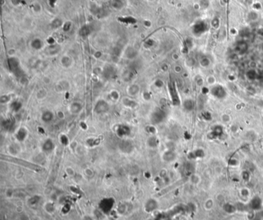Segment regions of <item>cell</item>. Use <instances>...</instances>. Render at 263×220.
<instances>
[{
    "label": "cell",
    "mask_w": 263,
    "mask_h": 220,
    "mask_svg": "<svg viewBox=\"0 0 263 220\" xmlns=\"http://www.w3.org/2000/svg\"><path fill=\"white\" fill-rule=\"evenodd\" d=\"M110 106L109 103L105 100H99L97 103H96L95 106H94V112L97 114H105V113L108 112L110 110Z\"/></svg>",
    "instance_id": "cell-1"
},
{
    "label": "cell",
    "mask_w": 263,
    "mask_h": 220,
    "mask_svg": "<svg viewBox=\"0 0 263 220\" xmlns=\"http://www.w3.org/2000/svg\"><path fill=\"white\" fill-rule=\"evenodd\" d=\"M164 118H165V113L161 109L154 110L151 115V121L154 125H158L162 122Z\"/></svg>",
    "instance_id": "cell-2"
},
{
    "label": "cell",
    "mask_w": 263,
    "mask_h": 220,
    "mask_svg": "<svg viewBox=\"0 0 263 220\" xmlns=\"http://www.w3.org/2000/svg\"><path fill=\"white\" fill-rule=\"evenodd\" d=\"M158 202L154 199H148L144 203V211L147 213H151L157 209L158 208Z\"/></svg>",
    "instance_id": "cell-3"
},
{
    "label": "cell",
    "mask_w": 263,
    "mask_h": 220,
    "mask_svg": "<svg viewBox=\"0 0 263 220\" xmlns=\"http://www.w3.org/2000/svg\"><path fill=\"white\" fill-rule=\"evenodd\" d=\"M8 66L12 72H13L15 74L19 75V70H20V66H19V61L16 58V57H10L8 60Z\"/></svg>",
    "instance_id": "cell-4"
},
{
    "label": "cell",
    "mask_w": 263,
    "mask_h": 220,
    "mask_svg": "<svg viewBox=\"0 0 263 220\" xmlns=\"http://www.w3.org/2000/svg\"><path fill=\"white\" fill-rule=\"evenodd\" d=\"M116 132L120 138H123L130 134V128L127 125H119L116 128Z\"/></svg>",
    "instance_id": "cell-5"
},
{
    "label": "cell",
    "mask_w": 263,
    "mask_h": 220,
    "mask_svg": "<svg viewBox=\"0 0 263 220\" xmlns=\"http://www.w3.org/2000/svg\"><path fill=\"white\" fill-rule=\"evenodd\" d=\"M249 208L252 210L258 211L262 208V201L259 197H254L249 202Z\"/></svg>",
    "instance_id": "cell-6"
},
{
    "label": "cell",
    "mask_w": 263,
    "mask_h": 220,
    "mask_svg": "<svg viewBox=\"0 0 263 220\" xmlns=\"http://www.w3.org/2000/svg\"><path fill=\"white\" fill-rule=\"evenodd\" d=\"M55 148V144L52 139L50 138H48L46 141H44V142L42 143V151H44L46 153H49L53 151Z\"/></svg>",
    "instance_id": "cell-7"
},
{
    "label": "cell",
    "mask_w": 263,
    "mask_h": 220,
    "mask_svg": "<svg viewBox=\"0 0 263 220\" xmlns=\"http://www.w3.org/2000/svg\"><path fill=\"white\" fill-rule=\"evenodd\" d=\"M61 47L57 44L49 45V47L46 49V53L48 56H55L60 52Z\"/></svg>",
    "instance_id": "cell-8"
},
{
    "label": "cell",
    "mask_w": 263,
    "mask_h": 220,
    "mask_svg": "<svg viewBox=\"0 0 263 220\" xmlns=\"http://www.w3.org/2000/svg\"><path fill=\"white\" fill-rule=\"evenodd\" d=\"M133 144L130 141H127V140H123V141L121 142V144H120V148L121 150L124 153H130L131 152L132 150H133Z\"/></svg>",
    "instance_id": "cell-9"
},
{
    "label": "cell",
    "mask_w": 263,
    "mask_h": 220,
    "mask_svg": "<svg viewBox=\"0 0 263 220\" xmlns=\"http://www.w3.org/2000/svg\"><path fill=\"white\" fill-rule=\"evenodd\" d=\"M43 209L49 215H53L56 211V208L55 203L53 201L47 202L46 203L43 205Z\"/></svg>",
    "instance_id": "cell-10"
},
{
    "label": "cell",
    "mask_w": 263,
    "mask_h": 220,
    "mask_svg": "<svg viewBox=\"0 0 263 220\" xmlns=\"http://www.w3.org/2000/svg\"><path fill=\"white\" fill-rule=\"evenodd\" d=\"M83 110V105L81 103L78 101L73 102L72 104H70V111L73 114H77L81 112V110Z\"/></svg>",
    "instance_id": "cell-11"
},
{
    "label": "cell",
    "mask_w": 263,
    "mask_h": 220,
    "mask_svg": "<svg viewBox=\"0 0 263 220\" xmlns=\"http://www.w3.org/2000/svg\"><path fill=\"white\" fill-rule=\"evenodd\" d=\"M30 46L32 49L35 50H40L44 47V43L42 40L39 38H35L33 39L31 42H30Z\"/></svg>",
    "instance_id": "cell-12"
},
{
    "label": "cell",
    "mask_w": 263,
    "mask_h": 220,
    "mask_svg": "<svg viewBox=\"0 0 263 220\" xmlns=\"http://www.w3.org/2000/svg\"><path fill=\"white\" fill-rule=\"evenodd\" d=\"M27 131L24 127H21L19 128L18 131H17L16 134V138L18 141L23 142L24 141L27 137Z\"/></svg>",
    "instance_id": "cell-13"
},
{
    "label": "cell",
    "mask_w": 263,
    "mask_h": 220,
    "mask_svg": "<svg viewBox=\"0 0 263 220\" xmlns=\"http://www.w3.org/2000/svg\"><path fill=\"white\" fill-rule=\"evenodd\" d=\"M54 118V114L51 110H45L41 115V120L45 123H49L53 121Z\"/></svg>",
    "instance_id": "cell-14"
},
{
    "label": "cell",
    "mask_w": 263,
    "mask_h": 220,
    "mask_svg": "<svg viewBox=\"0 0 263 220\" xmlns=\"http://www.w3.org/2000/svg\"><path fill=\"white\" fill-rule=\"evenodd\" d=\"M60 64L65 68L70 67L73 64V59L67 55H65L60 59Z\"/></svg>",
    "instance_id": "cell-15"
},
{
    "label": "cell",
    "mask_w": 263,
    "mask_h": 220,
    "mask_svg": "<svg viewBox=\"0 0 263 220\" xmlns=\"http://www.w3.org/2000/svg\"><path fill=\"white\" fill-rule=\"evenodd\" d=\"M212 93L214 96L217 97V98H223L224 96H225V91L223 89L222 87H214V88L212 90Z\"/></svg>",
    "instance_id": "cell-16"
},
{
    "label": "cell",
    "mask_w": 263,
    "mask_h": 220,
    "mask_svg": "<svg viewBox=\"0 0 263 220\" xmlns=\"http://www.w3.org/2000/svg\"><path fill=\"white\" fill-rule=\"evenodd\" d=\"M175 154L174 152H173L172 151H165V152L163 154V160L164 161H167V162H171V161H174L175 159Z\"/></svg>",
    "instance_id": "cell-17"
},
{
    "label": "cell",
    "mask_w": 263,
    "mask_h": 220,
    "mask_svg": "<svg viewBox=\"0 0 263 220\" xmlns=\"http://www.w3.org/2000/svg\"><path fill=\"white\" fill-rule=\"evenodd\" d=\"M139 92H140V87L137 84H132L127 89V93L131 97L137 95Z\"/></svg>",
    "instance_id": "cell-18"
},
{
    "label": "cell",
    "mask_w": 263,
    "mask_h": 220,
    "mask_svg": "<svg viewBox=\"0 0 263 220\" xmlns=\"http://www.w3.org/2000/svg\"><path fill=\"white\" fill-rule=\"evenodd\" d=\"M237 208L232 204L230 203H225L223 205V210L228 214H233L237 211Z\"/></svg>",
    "instance_id": "cell-19"
},
{
    "label": "cell",
    "mask_w": 263,
    "mask_h": 220,
    "mask_svg": "<svg viewBox=\"0 0 263 220\" xmlns=\"http://www.w3.org/2000/svg\"><path fill=\"white\" fill-rule=\"evenodd\" d=\"M114 74L115 70L112 66H106L104 68V71H103L104 77H106V78H111L114 75Z\"/></svg>",
    "instance_id": "cell-20"
},
{
    "label": "cell",
    "mask_w": 263,
    "mask_h": 220,
    "mask_svg": "<svg viewBox=\"0 0 263 220\" xmlns=\"http://www.w3.org/2000/svg\"><path fill=\"white\" fill-rule=\"evenodd\" d=\"M147 146L149 148H157V146L158 145V141H157V138H155L154 136H151L147 141Z\"/></svg>",
    "instance_id": "cell-21"
},
{
    "label": "cell",
    "mask_w": 263,
    "mask_h": 220,
    "mask_svg": "<svg viewBox=\"0 0 263 220\" xmlns=\"http://www.w3.org/2000/svg\"><path fill=\"white\" fill-rule=\"evenodd\" d=\"M50 25L53 29H58V28L63 27V20H62V19H59V18H56V19H54L53 21H52Z\"/></svg>",
    "instance_id": "cell-22"
},
{
    "label": "cell",
    "mask_w": 263,
    "mask_h": 220,
    "mask_svg": "<svg viewBox=\"0 0 263 220\" xmlns=\"http://www.w3.org/2000/svg\"><path fill=\"white\" fill-rule=\"evenodd\" d=\"M126 57L128 58V59H134V57L137 56V51L135 50L134 48L133 47H128L126 50Z\"/></svg>",
    "instance_id": "cell-23"
},
{
    "label": "cell",
    "mask_w": 263,
    "mask_h": 220,
    "mask_svg": "<svg viewBox=\"0 0 263 220\" xmlns=\"http://www.w3.org/2000/svg\"><path fill=\"white\" fill-rule=\"evenodd\" d=\"M110 5L113 8L116 9H121L123 6V0H111Z\"/></svg>",
    "instance_id": "cell-24"
},
{
    "label": "cell",
    "mask_w": 263,
    "mask_h": 220,
    "mask_svg": "<svg viewBox=\"0 0 263 220\" xmlns=\"http://www.w3.org/2000/svg\"><path fill=\"white\" fill-rule=\"evenodd\" d=\"M117 211L120 215H123V214H125L126 212L127 211V205L124 203H121L118 206H117Z\"/></svg>",
    "instance_id": "cell-25"
},
{
    "label": "cell",
    "mask_w": 263,
    "mask_h": 220,
    "mask_svg": "<svg viewBox=\"0 0 263 220\" xmlns=\"http://www.w3.org/2000/svg\"><path fill=\"white\" fill-rule=\"evenodd\" d=\"M123 103L125 104L126 106L129 107V108H135L137 106V103L135 101H134L133 100L129 99V98H125V99L123 100Z\"/></svg>",
    "instance_id": "cell-26"
},
{
    "label": "cell",
    "mask_w": 263,
    "mask_h": 220,
    "mask_svg": "<svg viewBox=\"0 0 263 220\" xmlns=\"http://www.w3.org/2000/svg\"><path fill=\"white\" fill-rule=\"evenodd\" d=\"M11 108H12V110H13L14 111H17V110H19L22 107V104L19 101H14L11 104Z\"/></svg>",
    "instance_id": "cell-27"
},
{
    "label": "cell",
    "mask_w": 263,
    "mask_h": 220,
    "mask_svg": "<svg viewBox=\"0 0 263 220\" xmlns=\"http://www.w3.org/2000/svg\"><path fill=\"white\" fill-rule=\"evenodd\" d=\"M58 86L61 88L62 91H63V90H66L69 88V83L66 81H62L59 83Z\"/></svg>",
    "instance_id": "cell-28"
},
{
    "label": "cell",
    "mask_w": 263,
    "mask_h": 220,
    "mask_svg": "<svg viewBox=\"0 0 263 220\" xmlns=\"http://www.w3.org/2000/svg\"><path fill=\"white\" fill-rule=\"evenodd\" d=\"M184 106L187 110H190L193 108V103H192L191 100H187L184 103Z\"/></svg>",
    "instance_id": "cell-29"
},
{
    "label": "cell",
    "mask_w": 263,
    "mask_h": 220,
    "mask_svg": "<svg viewBox=\"0 0 263 220\" xmlns=\"http://www.w3.org/2000/svg\"><path fill=\"white\" fill-rule=\"evenodd\" d=\"M39 197L36 196H36L32 197V198L29 200V202H30V203L31 205H36V204L39 202Z\"/></svg>",
    "instance_id": "cell-30"
},
{
    "label": "cell",
    "mask_w": 263,
    "mask_h": 220,
    "mask_svg": "<svg viewBox=\"0 0 263 220\" xmlns=\"http://www.w3.org/2000/svg\"><path fill=\"white\" fill-rule=\"evenodd\" d=\"M9 100H10V98H9V96L8 95H2L0 98V103L2 104H6L9 101Z\"/></svg>",
    "instance_id": "cell-31"
},
{
    "label": "cell",
    "mask_w": 263,
    "mask_h": 220,
    "mask_svg": "<svg viewBox=\"0 0 263 220\" xmlns=\"http://www.w3.org/2000/svg\"><path fill=\"white\" fill-rule=\"evenodd\" d=\"M80 33L82 35V36H86V35H88L90 33L89 31V26H83L82 29L80 31Z\"/></svg>",
    "instance_id": "cell-32"
},
{
    "label": "cell",
    "mask_w": 263,
    "mask_h": 220,
    "mask_svg": "<svg viewBox=\"0 0 263 220\" xmlns=\"http://www.w3.org/2000/svg\"><path fill=\"white\" fill-rule=\"evenodd\" d=\"M46 94H47V92H46V91L43 89H41L38 91V93H37L36 96H37V98H39V99H42V98H45Z\"/></svg>",
    "instance_id": "cell-33"
},
{
    "label": "cell",
    "mask_w": 263,
    "mask_h": 220,
    "mask_svg": "<svg viewBox=\"0 0 263 220\" xmlns=\"http://www.w3.org/2000/svg\"><path fill=\"white\" fill-rule=\"evenodd\" d=\"M41 8H42V6H41V5L39 4V3H35V4L33 5V6H32V9H33L34 12H36V13L40 12Z\"/></svg>",
    "instance_id": "cell-34"
},
{
    "label": "cell",
    "mask_w": 263,
    "mask_h": 220,
    "mask_svg": "<svg viewBox=\"0 0 263 220\" xmlns=\"http://www.w3.org/2000/svg\"><path fill=\"white\" fill-rule=\"evenodd\" d=\"M60 141H61V143L63 144H64V145H66V144L69 143V140H68L67 137L63 134V135H62L61 137H60Z\"/></svg>",
    "instance_id": "cell-35"
},
{
    "label": "cell",
    "mask_w": 263,
    "mask_h": 220,
    "mask_svg": "<svg viewBox=\"0 0 263 220\" xmlns=\"http://www.w3.org/2000/svg\"><path fill=\"white\" fill-rule=\"evenodd\" d=\"M110 98H112V100H117L119 98L118 93H117V91H112L110 93Z\"/></svg>",
    "instance_id": "cell-36"
},
{
    "label": "cell",
    "mask_w": 263,
    "mask_h": 220,
    "mask_svg": "<svg viewBox=\"0 0 263 220\" xmlns=\"http://www.w3.org/2000/svg\"><path fill=\"white\" fill-rule=\"evenodd\" d=\"M63 28L64 31H66H66H69L71 29V23H70V22L65 23L63 24Z\"/></svg>",
    "instance_id": "cell-37"
},
{
    "label": "cell",
    "mask_w": 263,
    "mask_h": 220,
    "mask_svg": "<svg viewBox=\"0 0 263 220\" xmlns=\"http://www.w3.org/2000/svg\"><path fill=\"white\" fill-rule=\"evenodd\" d=\"M212 206H213V202H212L211 199H209V200H208V201L206 202L205 208L207 209H212Z\"/></svg>",
    "instance_id": "cell-38"
},
{
    "label": "cell",
    "mask_w": 263,
    "mask_h": 220,
    "mask_svg": "<svg viewBox=\"0 0 263 220\" xmlns=\"http://www.w3.org/2000/svg\"><path fill=\"white\" fill-rule=\"evenodd\" d=\"M85 174H86L87 176L91 177V176H93V171H92L91 169H90V168H87V169L85 170Z\"/></svg>",
    "instance_id": "cell-39"
},
{
    "label": "cell",
    "mask_w": 263,
    "mask_h": 220,
    "mask_svg": "<svg viewBox=\"0 0 263 220\" xmlns=\"http://www.w3.org/2000/svg\"><path fill=\"white\" fill-rule=\"evenodd\" d=\"M81 220H95L94 218H93V216H90V215H86L83 217V218L81 219Z\"/></svg>",
    "instance_id": "cell-40"
},
{
    "label": "cell",
    "mask_w": 263,
    "mask_h": 220,
    "mask_svg": "<svg viewBox=\"0 0 263 220\" xmlns=\"http://www.w3.org/2000/svg\"><path fill=\"white\" fill-rule=\"evenodd\" d=\"M66 171V173H67L69 175H74V171H73V168H67Z\"/></svg>",
    "instance_id": "cell-41"
},
{
    "label": "cell",
    "mask_w": 263,
    "mask_h": 220,
    "mask_svg": "<svg viewBox=\"0 0 263 220\" xmlns=\"http://www.w3.org/2000/svg\"><path fill=\"white\" fill-rule=\"evenodd\" d=\"M22 1H23V0H11L12 3H13V5H15V6H17V5L20 4Z\"/></svg>",
    "instance_id": "cell-42"
},
{
    "label": "cell",
    "mask_w": 263,
    "mask_h": 220,
    "mask_svg": "<svg viewBox=\"0 0 263 220\" xmlns=\"http://www.w3.org/2000/svg\"><path fill=\"white\" fill-rule=\"evenodd\" d=\"M243 178L245 180H248L249 178V174L247 172V171H244L243 172Z\"/></svg>",
    "instance_id": "cell-43"
},
{
    "label": "cell",
    "mask_w": 263,
    "mask_h": 220,
    "mask_svg": "<svg viewBox=\"0 0 263 220\" xmlns=\"http://www.w3.org/2000/svg\"><path fill=\"white\" fill-rule=\"evenodd\" d=\"M143 96H144V98L145 100H150V98H151V97H150V94H149L147 92H144Z\"/></svg>",
    "instance_id": "cell-44"
},
{
    "label": "cell",
    "mask_w": 263,
    "mask_h": 220,
    "mask_svg": "<svg viewBox=\"0 0 263 220\" xmlns=\"http://www.w3.org/2000/svg\"><path fill=\"white\" fill-rule=\"evenodd\" d=\"M242 195H243L244 197H247L248 195V190H246V189H243L242 192Z\"/></svg>",
    "instance_id": "cell-45"
},
{
    "label": "cell",
    "mask_w": 263,
    "mask_h": 220,
    "mask_svg": "<svg viewBox=\"0 0 263 220\" xmlns=\"http://www.w3.org/2000/svg\"><path fill=\"white\" fill-rule=\"evenodd\" d=\"M58 117H59V118H63V117H64V114L63 112H61V111H60V112L58 113Z\"/></svg>",
    "instance_id": "cell-46"
},
{
    "label": "cell",
    "mask_w": 263,
    "mask_h": 220,
    "mask_svg": "<svg viewBox=\"0 0 263 220\" xmlns=\"http://www.w3.org/2000/svg\"><path fill=\"white\" fill-rule=\"evenodd\" d=\"M149 1H153V0H149Z\"/></svg>",
    "instance_id": "cell-47"
}]
</instances>
